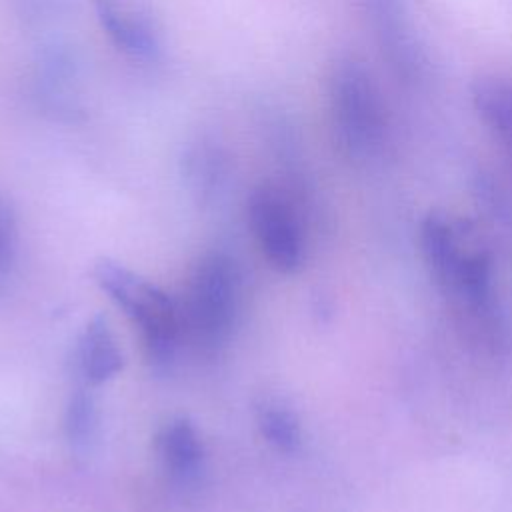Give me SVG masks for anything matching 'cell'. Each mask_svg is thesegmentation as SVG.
I'll use <instances>...</instances> for the list:
<instances>
[{"instance_id": "obj_2", "label": "cell", "mask_w": 512, "mask_h": 512, "mask_svg": "<svg viewBox=\"0 0 512 512\" xmlns=\"http://www.w3.org/2000/svg\"><path fill=\"white\" fill-rule=\"evenodd\" d=\"M92 276L110 300L140 328L150 358L158 364L172 360L184 332L180 306L154 282L118 262L98 260Z\"/></svg>"}, {"instance_id": "obj_10", "label": "cell", "mask_w": 512, "mask_h": 512, "mask_svg": "<svg viewBox=\"0 0 512 512\" xmlns=\"http://www.w3.org/2000/svg\"><path fill=\"white\" fill-rule=\"evenodd\" d=\"M156 452L164 470L174 480L190 482L198 476L202 468V440L194 424L186 418H174L158 432Z\"/></svg>"}, {"instance_id": "obj_1", "label": "cell", "mask_w": 512, "mask_h": 512, "mask_svg": "<svg viewBox=\"0 0 512 512\" xmlns=\"http://www.w3.org/2000/svg\"><path fill=\"white\" fill-rule=\"evenodd\" d=\"M326 102L338 148L354 160L374 156L384 144L388 116L372 74L354 58H338L326 78Z\"/></svg>"}, {"instance_id": "obj_9", "label": "cell", "mask_w": 512, "mask_h": 512, "mask_svg": "<svg viewBox=\"0 0 512 512\" xmlns=\"http://www.w3.org/2000/svg\"><path fill=\"white\" fill-rule=\"evenodd\" d=\"M78 370L86 386H100L112 380L124 366L120 346L102 316H94L78 340Z\"/></svg>"}, {"instance_id": "obj_5", "label": "cell", "mask_w": 512, "mask_h": 512, "mask_svg": "<svg viewBox=\"0 0 512 512\" xmlns=\"http://www.w3.org/2000/svg\"><path fill=\"white\" fill-rule=\"evenodd\" d=\"M96 20L126 58L152 64L162 56V26L152 0H92Z\"/></svg>"}, {"instance_id": "obj_4", "label": "cell", "mask_w": 512, "mask_h": 512, "mask_svg": "<svg viewBox=\"0 0 512 512\" xmlns=\"http://www.w3.org/2000/svg\"><path fill=\"white\" fill-rule=\"evenodd\" d=\"M248 220L262 254L278 272L290 274L304 260V232L298 208L288 190L260 184L248 198Z\"/></svg>"}, {"instance_id": "obj_15", "label": "cell", "mask_w": 512, "mask_h": 512, "mask_svg": "<svg viewBox=\"0 0 512 512\" xmlns=\"http://www.w3.org/2000/svg\"><path fill=\"white\" fill-rule=\"evenodd\" d=\"M16 4L28 18H40L50 8L52 0H16Z\"/></svg>"}, {"instance_id": "obj_3", "label": "cell", "mask_w": 512, "mask_h": 512, "mask_svg": "<svg viewBox=\"0 0 512 512\" xmlns=\"http://www.w3.org/2000/svg\"><path fill=\"white\" fill-rule=\"evenodd\" d=\"M238 310V274L234 262L220 252L200 258L188 278L180 306L182 330L204 350L222 346Z\"/></svg>"}, {"instance_id": "obj_11", "label": "cell", "mask_w": 512, "mask_h": 512, "mask_svg": "<svg viewBox=\"0 0 512 512\" xmlns=\"http://www.w3.org/2000/svg\"><path fill=\"white\" fill-rule=\"evenodd\" d=\"M470 96L482 124L512 152V80L500 76L476 78Z\"/></svg>"}, {"instance_id": "obj_8", "label": "cell", "mask_w": 512, "mask_h": 512, "mask_svg": "<svg viewBox=\"0 0 512 512\" xmlns=\"http://www.w3.org/2000/svg\"><path fill=\"white\" fill-rule=\"evenodd\" d=\"M180 168L194 200L208 204L220 196L230 178V156L216 138L198 134L182 148Z\"/></svg>"}, {"instance_id": "obj_13", "label": "cell", "mask_w": 512, "mask_h": 512, "mask_svg": "<svg viewBox=\"0 0 512 512\" xmlns=\"http://www.w3.org/2000/svg\"><path fill=\"white\" fill-rule=\"evenodd\" d=\"M66 434L74 446H86L96 430V408L92 396L82 388L76 390L66 408Z\"/></svg>"}, {"instance_id": "obj_12", "label": "cell", "mask_w": 512, "mask_h": 512, "mask_svg": "<svg viewBox=\"0 0 512 512\" xmlns=\"http://www.w3.org/2000/svg\"><path fill=\"white\" fill-rule=\"evenodd\" d=\"M258 428L264 440L280 452H296L300 446V422L296 414L280 402H264L258 408Z\"/></svg>"}, {"instance_id": "obj_14", "label": "cell", "mask_w": 512, "mask_h": 512, "mask_svg": "<svg viewBox=\"0 0 512 512\" xmlns=\"http://www.w3.org/2000/svg\"><path fill=\"white\" fill-rule=\"evenodd\" d=\"M18 250V220L12 202L0 190V280L10 274Z\"/></svg>"}, {"instance_id": "obj_7", "label": "cell", "mask_w": 512, "mask_h": 512, "mask_svg": "<svg viewBox=\"0 0 512 512\" xmlns=\"http://www.w3.org/2000/svg\"><path fill=\"white\" fill-rule=\"evenodd\" d=\"M36 94L58 120H76L84 110L82 72L76 56L64 46L48 48L38 60Z\"/></svg>"}, {"instance_id": "obj_6", "label": "cell", "mask_w": 512, "mask_h": 512, "mask_svg": "<svg viewBox=\"0 0 512 512\" xmlns=\"http://www.w3.org/2000/svg\"><path fill=\"white\" fill-rule=\"evenodd\" d=\"M386 56L390 68L406 82H416L426 70V56L410 26L402 0H354Z\"/></svg>"}]
</instances>
